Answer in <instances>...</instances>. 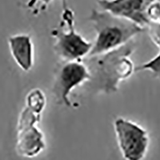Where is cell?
<instances>
[{"label": "cell", "instance_id": "obj_13", "mask_svg": "<svg viewBox=\"0 0 160 160\" xmlns=\"http://www.w3.org/2000/svg\"><path fill=\"white\" fill-rule=\"evenodd\" d=\"M52 1L53 0H29L27 3V7L28 9L35 12V11H36L37 9V6L39 4V11H45Z\"/></svg>", "mask_w": 160, "mask_h": 160}, {"label": "cell", "instance_id": "obj_4", "mask_svg": "<svg viewBox=\"0 0 160 160\" xmlns=\"http://www.w3.org/2000/svg\"><path fill=\"white\" fill-rule=\"evenodd\" d=\"M114 129L121 154L125 160H143L150 146L148 131L128 118L118 117Z\"/></svg>", "mask_w": 160, "mask_h": 160}, {"label": "cell", "instance_id": "obj_8", "mask_svg": "<svg viewBox=\"0 0 160 160\" xmlns=\"http://www.w3.org/2000/svg\"><path fill=\"white\" fill-rule=\"evenodd\" d=\"M10 52L18 68L25 72L31 71L35 64V46L28 34H17L8 38Z\"/></svg>", "mask_w": 160, "mask_h": 160}, {"label": "cell", "instance_id": "obj_10", "mask_svg": "<svg viewBox=\"0 0 160 160\" xmlns=\"http://www.w3.org/2000/svg\"><path fill=\"white\" fill-rule=\"evenodd\" d=\"M150 71L155 78L160 79V51L151 60L135 68V71Z\"/></svg>", "mask_w": 160, "mask_h": 160}, {"label": "cell", "instance_id": "obj_9", "mask_svg": "<svg viewBox=\"0 0 160 160\" xmlns=\"http://www.w3.org/2000/svg\"><path fill=\"white\" fill-rule=\"evenodd\" d=\"M26 106L39 114H42L47 106L45 93L39 88H34L26 97Z\"/></svg>", "mask_w": 160, "mask_h": 160}, {"label": "cell", "instance_id": "obj_7", "mask_svg": "<svg viewBox=\"0 0 160 160\" xmlns=\"http://www.w3.org/2000/svg\"><path fill=\"white\" fill-rule=\"evenodd\" d=\"M156 0H98L102 10L147 28L150 21L147 11Z\"/></svg>", "mask_w": 160, "mask_h": 160}, {"label": "cell", "instance_id": "obj_5", "mask_svg": "<svg viewBox=\"0 0 160 160\" xmlns=\"http://www.w3.org/2000/svg\"><path fill=\"white\" fill-rule=\"evenodd\" d=\"M42 114L25 106L18 117L17 125L16 151L25 158H35L46 148L45 138L38 128Z\"/></svg>", "mask_w": 160, "mask_h": 160}, {"label": "cell", "instance_id": "obj_11", "mask_svg": "<svg viewBox=\"0 0 160 160\" xmlns=\"http://www.w3.org/2000/svg\"><path fill=\"white\" fill-rule=\"evenodd\" d=\"M148 35L153 43L160 48V23L156 22H150L147 28Z\"/></svg>", "mask_w": 160, "mask_h": 160}, {"label": "cell", "instance_id": "obj_1", "mask_svg": "<svg viewBox=\"0 0 160 160\" xmlns=\"http://www.w3.org/2000/svg\"><path fill=\"white\" fill-rule=\"evenodd\" d=\"M134 40L102 55L82 59L88 68L90 79L86 85L91 92L111 95L118 91L120 83L135 71L131 55L135 51Z\"/></svg>", "mask_w": 160, "mask_h": 160}, {"label": "cell", "instance_id": "obj_3", "mask_svg": "<svg viewBox=\"0 0 160 160\" xmlns=\"http://www.w3.org/2000/svg\"><path fill=\"white\" fill-rule=\"evenodd\" d=\"M51 36L55 38L54 51L62 62L81 61L89 55L92 48L93 43L75 30V15L65 0L62 5V21L58 28L51 31Z\"/></svg>", "mask_w": 160, "mask_h": 160}, {"label": "cell", "instance_id": "obj_14", "mask_svg": "<svg viewBox=\"0 0 160 160\" xmlns=\"http://www.w3.org/2000/svg\"><path fill=\"white\" fill-rule=\"evenodd\" d=\"M156 1H160V0H156Z\"/></svg>", "mask_w": 160, "mask_h": 160}, {"label": "cell", "instance_id": "obj_6", "mask_svg": "<svg viewBox=\"0 0 160 160\" xmlns=\"http://www.w3.org/2000/svg\"><path fill=\"white\" fill-rule=\"evenodd\" d=\"M90 79V73L85 62L81 61L62 62L55 71L53 93L60 105L72 108L71 94L76 88L86 84Z\"/></svg>", "mask_w": 160, "mask_h": 160}, {"label": "cell", "instance_id": "obj_2", "mask_svg": "<svg viewBox=\"0 0 160 160\" xmlns=\"http://www.w3.org/2000/svg\"><path fill=\"white\" fill-rule=\"evenodd\" d=\"M90 22L96 38L88 56L102 55L125 45L145 30L130 20L116 16L104 10L93 9Z\"/></svg>", "mask_w": 160, "mask_h": 160}, {"label": "cell", "instance_id": "obj_12", "mask_svg": "<svg viewBox=\"0 0 160 160\" xmlns=\"http://www.w3.org/2000/svg\"><path fill=\"white\" fill-rule=\"evenodd\" d=\"M147 15L150 22L160 23V1H155L148 8Z\"/></svg>", "mask_w": 160, "mask_h": 160}]
</instances>
